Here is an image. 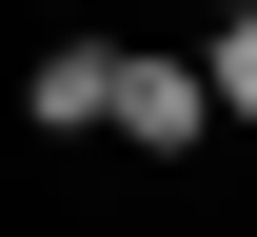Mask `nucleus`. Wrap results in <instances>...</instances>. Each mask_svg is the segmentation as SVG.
<instances>
[{
	"mask_svg": "<svg viewBox=\"0 0 257 237\" xmlns=\"http://www.w3.org/2000/svg\"><path fill=\"white\" fill-rule=\"evenodd\" d=\"M20 119H40V138H119V40H40Z\"/></svg>",
	"mask_w": 257,
	"mask_h": 237,
	"instance_id": "obj_2",
	"label": "nucleus"
},
{
	"mask_svg": "<svg viewBox=\"0 0 257 237\" xmlns=\"http://www.w3.org/2000/svg\"><path fill=\"white\" fill-rule=\"evenodd\" d=\"M198 79H218V119H257V0H218V40H198Z\"/></svg>",
	"mask_w": 257,
	"mask_h": 237,
	"instance_id": "obj_3",
	"label": "nucleus"
},
{
	"mask_svg": "<svg viewBox=\"0 0 257 237\" xmlns=\"http://www.w3.org/2000/svg\"><path fill=\"white\" fill-rule=\"evenodd\" d=\"M218 138V79H198V40L159 60V40H119V158H198Z\"/></svg>",
	"mask_w": 257,
	"mask_h": 237,
	"instance_id": "obj_1",
	"label": "nucleus"
}]
</instances>
